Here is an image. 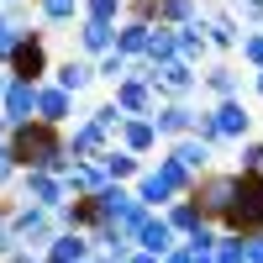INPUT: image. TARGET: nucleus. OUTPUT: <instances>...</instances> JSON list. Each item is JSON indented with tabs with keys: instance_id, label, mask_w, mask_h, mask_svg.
<instances>
[{
	"instance_id": "1",
	"label": "nucleus",
	"mask_w": 263,
	"mask_h": 263,
	"mask_svg": "<svg viewBox=\"0 0 263 263\" xmlns=\"http://www.w3.org/2000/svg\"><path fill=\"white\" fill-rule=\"evenodd\" d=\"M6 153L16 168H53L63 174L74 158H69V142H63V126H48V121H16L6 126Z\"/></svg>"
},
{
	"instance_id": "2",
	"label": "nucleus",
	"mask_w": 263,
	"mask_h": 263,
	"mask_svg": "<svg viewBox=\"0 0 263 263\" xmlns=\"http://www.w3.org/2000/svg\"><path fill=\"white\" fill-rule=\"evenodd\" d=\"M221 232H263V168H237V190H232V205L221 211Z\"/></svg>"
},
{
	"instance_id": "3",
	"label": "nucleus",
	"mask_w": 263,
	"mask_h": 263,
	"mask_svg": "<svg viewBox=\"0 0 263 263\" xmlns=\"http://www.w3.org/2000/svg\"><path fill=\"white\" fill-rule=\"evenodd\" d=\"M11 216V227H16V248H27V253H42L48 248V237L58 232V216L48 205H32V200H21V205H6Z\"/></svg>"
},
{
	"instance_id": "4",
	"label": "nucleus",
	"mask_w": 263,
	"mask_h": 263,
	"mask_svg": "<svg viewBox=\"0 0 263 263\" xmlns=\"http://www.w3.org/2000/svg\"><path fill=\"white\" fill-rule=\"evenodd\" d=\"M11 79H27V84H42L53 69V58H48V32H32V27H21L16 37V53H11Z\"/></svg>"
},
{
	"instance_id": "5",
	"label": "nucleus",
	"mask_w": 263,
	"mask_h": 263,
	"mask_svg": "<svg viewBox=\"0 0 263 263\" xmlns=\"http://www.w3.org/2000/svg\"><path fill=\"white\" fill-rule=\"evenodd\" d=\"M147 84H153L158 100H190L195 90H200V74H195V63H184L179 53H174V58H163V63L147 69Z\"/></svg>"
},
{
	"instance_id": "6",
	"label": "nucleus",
	"mask_w": 263,
	"mask_h": 263,
	"mask_svg": "<svg viewBox=\"0 0 263 263\" xmlns=\"http://www.w3.org/2000/svg\"><path fill=\"white\" fill-rule=\"evenodd\" d=\"M232 190H237V168H227V174L205 168V174H195L190 200L200 205V216H205V221H221V211L232 205Z\"/></svg>"
},
{
	"instance_id": "7",
	"label": "nucleus",
	"mask_w": 263,
	"mask_h": 263,
	"mask_svg": "<svg viewBox=\"0 0 263 263\" xmlns=\"http://www.w3.org/2000/svg\"><path fill=\"white\" fill-rule=\"evenodd\" d=\"M16 179H21V200H32V205L58 211L63 200H69V190H63V179H58L53 168H21Z\"/></svg>"
},
{
	"instance_id": "8",
	"label": "nucleus",
	"mask_w": 263,
	"mask_h": 263,
	"mask_svg": "<svg viewBox=\"0 0 263 263\" xmlns=\"http://www.w3.org/2000/svg\"><path fill=\"white\" fill-rule=\"evenodd\" d=\"M95 242H90V232H69V227H58L48 237V248H42V258L48 263H90Z\"/></svg>"
},
{
	"instance_id": "9",
	"label": "nucleus",
	"mask_w": 263,
	"mask_h": 263,
	"mask_svg": "<svg viewBox=\"0 0 263 263\" xmlns=\"http://www.w3.org/2000/svg\"><path fill=\"white\" fill-rule=\"evenodd\" d=\"M0 116H6V126L32 121V116H37V84L11 79V84H6V95H0Z\"/></svg>"
},
{
	"instance_id": "10",
	"label": "nucleus",
	"mask_w": 263,
	"mask_h": 263,
	"mask_svg": "<svg viewBox=\"0 0 263 263\" xmlns=\"http://www.w3.org/2000/svg\"><path fill=\"white\" fill-rule=\"evenodd\" d=\"M216 132H221V142H237V137H248L253 132V116H248V105L242 95H227V100H216Z\"/></svg>"
},
{
	"instance_id": "11",
	"label": "nucleus",
	"mask_w": 263,
	"mask_h": 263,
	"mask_svg": "<svg viewBox=\"0 0 263 263\" xmlns=\"http://www.w3.org/2000/svg\"><path fill=\"white\" fill-rule=\"evenodd\" d=\"M69 116H74V95L42 79V84H37V121H48V126H69Z\"/></svg>"
},
{
	"instance_id": "12",
	"label": "nucleus",
	"mask_w": 263,
	"mask_h": 263,
	"mask_svg": "<svg viewBox=\"0 0 263 263\" xmlns=\"http://www.w3.org/2000/svg\"><path fill=\"white\" fill-rule=\"evenodd\" d=\"M132 242H137L142 253H153V258H163V253H168L174 242H179V232H174V227L163 221L158 211H147V216H142V227H137V237H132Z\"/></svg>"
},
{
	"instance_id": "13",
	"label": "nucleus",
	"mask_w": 263,
	"mask_h": 263,
	"mask_svg": "<svg viewBox=\"0 0 263 263\" xmlns=\"http://www.w3.org/2000/svg\"><path fill=\"white\" fill-rule=\"evenodd\" d=\"M63 142H69V158H100L111 147V132L84 116V121H74V137H63Z\"/></svg>"
},
{
	"instance_id": "14",
	"label": "nucleus",
	"mask_w": 263,
	"mask_h": 263,
	"mask_svg": "<svg viewBox=\"0 0 263 263\" xmlns=\"http://www.w3.org/2000/svg\"><path fill=\"white\" fill-rule=\"evenodd\" d=\"M53 216H58V227H69V232H95L105 221L100 205H95V195H74V200H63Z\"/></svg>"
},
{
	"instance_id": "15",
	"label": "nucleus",
	"mask_w": 263,
	"mask_h": 263,
	"mask_svg": "<svg viewBox=\"0 0 263 263\" xmlns=\"http://www.w3.org/2000/svg\"><path fill=\"white\" fill-rule=\"evenodd\" d=\"M147 121L158 126V137H163V142H174V137H184V132H190L195 111H190L184 100H158V105H153V116H147Z\"/></svg>"
},
{
	"instance_id": "16",
	"label": "nucleus",
	"mask_w": 263,
	"mask_h": 263,
	"mask_svg": "<svg viewBox=\"0 0 263 263\" xmlns=\"http://www.w3.org/2000/svg\"><path fill=\"white\" fill-rule=\"evenodd\" d=\"M116 105H121V111L126 116H153V105H158V95H153V84L147 79H116V95H111Z\"/></svg>"
},
{
	"instance_id": "17",
	"label": "nucleus",
	"mask_w": 263,
	"mask_h": 263,
	"mask_svg": "<svg viewBox=\"0 0 263 263\" xmlns=\"http://www.w3.org/2000/svg\"><path fill=\"white\" fill-rule=\"evenodd\" d=\"M174 48H179V58H184V63H200V58L211 53V42H205V11L174 27Z\"/></svg>"
},
{
	"instance_id": "18",
	"label": "nucleus",
	"mask_w": 263,
	"mask_h": 263,
	"mask_svg": "<svg viewBox=\"0 0 263 263\" xmlns=\"http://www.w3.org/2000/svg\"><path fill=\"white\" fill-rule=\"evenodd\" d=\"M116 147H126V153H137V158H142V153L158 147V126H153L147 116H126V121L116 126Z\"/></svg>"
},
{
	"instance_id": "19",
	"label": "nucleus",
	"mask_w": 263,
	"mask_h": 263,
	"mask_svg": "<svg viewBox=\"0 0 263 263\" xmlns=\"http://www.w3.org/2000/svg\"><path fill=\"white\" fill-rule=\"evenodd\" d=\"M168 158H179L190 174H205V168H211V158H216V147H211V142H200L195 132H184V137H174V142H168Z\"/></svg>"
},
{
	"instance_id": "20",
	"label": "nucleus",
	"mask_w": 263,
	"mask_h": 263,
	"mask_svg": "<svg viewBox=\"0 0 263 263\" xmlns=\"http://www.w3.org/2000/svg\"><path fill=\"white\" fill-rule=\"evenodd\" d=\"M48 74H53V84H58V90L84 95V90L95 84V63H90V58H63L58 69H48Z\"/></svg>"
},
{
	"instance_id": "21",
	"label": "nucleus",
	"mask_w": 263,
	"mask_h": 263,
	"mask_svg": "<svg viewBox=\"0 0 263 263\" xmlns=\"http://www.w3.org/2000/svg\"><path fill=\"white\" fill-rule=\"evenodd\" d=\"M79 48L90 53V58L111 53V48H116V27H111V21H90V16H79Z\"/></svg>"
},
{
	"instance_id": "22",
	"label": "nucleus",
	"mask_w": 263,
	"mask_h": 263,
	"mask_svg": "<svg viewBox=\"0 0 263 263\" xmlns=\"http://www.w3.org/2000/svg\"><path fill=\"white\" fill-rule=\"evenodd\" d=\"M205 42L211 48H237V42H242V21L232 11H211L205 16Z\"/></svg>"
},
{
	"instance_id": "23",
	"label": "nucleus",
	"mask_w": 263,
	"mask_h": 263,
	"mask_svg": "<svg viewBox=\"0 0 263 263\" xmlns=\"http://www.w3.org/2000/svg\"><path fill=\"white\" fill-rule=\"evenodd\" d=\"M95 163L105 168V179H121V184H126V179H137V168H142V158H137V153H126V147H116V142L105 147Z\"/></svg>"
},
{
	"instance_id": "24",
	"label": "nucleus",
	"mask_w": 263,
	"mask_h": 263,
	"mask_svg": "<svg viewBox=\"0 0 263 263\" xmlns=\"http://www.w3.org/2000/svg\"><path fill=\"white\" fill-rule=\"evenodd\" d=\"M147 27H153V21H132V16H121V21H116V53H121V58H142V48H147Z\"/></svg>"
},
{
	"instance_id": "25",
	"label": "nucleus",
	"mask_w": 263,
	"mask_h": 263,
	"mask_svg": "<svg viewBox=\"0 0 263 263\" xmlns=\"http://www.w3.org/2000/svg\"><path fill=\"white\" fill-rule=\"evenodd\" d=\"M132 195H137L147 211H158V205H168V200H174V195H168V184H163L153 168H137V184H132Z\"/></svg>"
},
{
	"instance_id": "26",
	"label": "nucleus",
	"mask_w": 263,
	"mask_h": 263,
	"mask_svg": "<svg viewBox=\"0 0 263 263\" xmlns=\"http://www.w3.org/2000/svg\"><path fill=\"white\" fill-rule=\"evenodd\" d=\"M153 174H158V179L168 184V195H174V200H179V195H190V184H195V174H190L179 158H168V153H163L158 163H153Z\"/></svg>"
},
{
	"instance_id": "27",
	"label": "nucleus",
	"mask_w": 263,
	"mask_h": 263,
	"mask_svg": "<svg viewBox=\"0 0 263 263\" xmlns=\"http://www.w3.org/2000/svg\"><path fill=\"white\" fill-rule=\"evenodd\" d=\"M163 221H168L174 232H179V237H184L190 227H200V221H205V216H200V205H195V200H190V195H179V200H168V205H163Z\"/></svg>"
},
{
	"instance_id": "28",
	"label": "nucleus",
	"mask_w": 263,
	"mask_h": 263,
	"mask_svg": "<svg viewBox=\"0 0 263 263\" xmlns=\"http://www.w3.org/2000/svg\"><path fill=\"white\" fill-rule=\"evenodd\" d=\"M174 53H179V48H174V27H168V21H153L142 58H147V63H163V58H174Z\"/></svg>"
},
{
	"instance_id": "29",
	"label": "nucleus",
	"mask_w": 263,
	"mask_h": 263,
	"mask_svg": "<svg viewBox=\"0 0 263 263\" xmlns=\"http://www.w3.org/2000/svg\"><path fill=\"white\" fill-rule=\"evenodd\" d=\"M200 84L216 95V100H227V95H242V79H237V69H227V63H216V69L200 74Z\"/></svg>"
},
{
	"instance_id": "30",
	"label": "nucleus",
	"mask_w": 263,
	"mask_h": 263,
	"mask_svg": "<svg viewBox=\"0 0 263 263\" xmlns=\"http://www.w3.org/2000/svg\"><path fill=\"white\" fill-rule=\"evenodd\" d=\"M216 232H221V227H216V221H200V227H190V232L179 237V248H184L190 258H205V253L216 248Z\"/></svg>"
},
{
	"instance_id": "31",
	"label": "nucleus",
	"mask_w": 263,
	"mask_h": 263,
	"mask_svg": "<svg viewBox=\"0 0 263 263\" xmlns=\"http://www.w3.org/2000/svg\"><path fill=\"white\" fill-rule=\"evenodd\" d=\"M37 16H42V27H63V21L79 16V0H37Z\"/></svg>"
},
{
	"instance_id": "32",
	"label": "nucleus",
	"mask_w": 263,
	"mask_h": 263,
	"mask_svg": "<svg viewBox=\"0 0 263 263\" xmlns=\"http://www.w3.org/2000/svg\"><path fill=\"white\" fill-rule=\"evenodd\" d=\"M79 16H90V21H116L126 16V0H79Z\"/></svg>"
},
{
	"instance_id": "33",
	"label": "nucleus",
	"mask_w": 263,
	"mask_h": 263,
	"mask_svg": "<svg viewBox=\"0 0 263 263\" xmlns=\"http://www.w3.org/2000/svg\"><path fill=\"white\" fill-rule=\"evenodd\" d=\"M211 258H216V263H248V253H242V237H237V232H216V248H211Z\"/></svg>"
},
{
	"instance_id": "34",
	"label": "nucleus",
	"mask_w": 263,
	"mask_h": 263,
	"mask_svg": "<svg viewBox=\"0 0 263 263\" xmlns=\"http://www.w3.org/2000/svg\"><path fill=\"white\" fill-rule=\"evenodd\" d=\"M190 16H200V0H158V21H168V27H179Z\"/></svg>"
},
{
	"instance_id": "35",
	"label": "nucleus",
	"mask_w": 263,
	"mask_h": 263,
	"mask_svg": "<svg viewBox=\"0 0 263 263\" xmlns=\"http://www.w3.org/2000/svg\"><path fill=\"white\" fill-rule=\"evenodd\" d=\"M126 63H132V58H121L116 48H111V53H100V63H95V79H111V84H116V79H126Z\"/></svg>"
},
{
	"instance_id": "36",
	"label": "nucleus",
	"mask_w": 263,
	"mask_h": 263,
	"mask_svg": "<svg viewBox=\"0 0 263 263\" xmlns=\"http://www.w3.org/2000/svg\"><path fill=\"white\" fill-rule=\"evenodd\" d=\"M90 121H100L105 132H111V142H116V126L126 121V111H121V105H116V100H105V105H95V111H90Z\"/></svg>"
},
{
	"instance_id": "37",
	"label": "nucleus",
	"mask_w": 263,
	"mask_h": 263,
	"mask_svg": "<svg viewBox=\"0 0 263 263\" xmlns=\"http://www.w3.org/2000/svg\"><path fill=\"white\" fill-rule=\"evenodd\" d=\"M237 168H263V142L258 137H237Z\"/></svg>"
},
{
	"instance_id": "38",
	"label": "nucleus",
	"mask_w": 263,
	"mask_h": 263,
	"mask_svg": "<svg viewBox=\"0 0 263 263\" xmlns=\"http://www.w3.org/2000/svg\"><path fill=\"white\" fill-rule=\"evenodd\" d=\"M190 132H195V137H200V142H211V147H221V132H216V116H211V111H195Z\"/></svg>"
},
{
	"instance_id": "39",
	"label": "nucleus",
	"mask_w": 263,
	"mask_h": 263,
	"mask_svg": "<svg viewBox=\"0 0 263 263\" xmlns=\"http://www.w3.org/2000/svg\"><path fill=\"white\" fill-rule=\"evenodd\" d=\"M237 48H242V63H248V69H263V32H242Z\"/></svg>"
},
{
	"instance_id": "40",
	"label": "nucleus",
	"mask_w": 263,
	"mask_h": 263,
	"mask_svg": "<svg viewBox=\"0 0 263 263\" xmlns=\"http://www.w3.org/2000/svg\"><path fill=\"white\" fill-rule=\"evenodd\" d=\"M126 16L132 21H158V0H126Z\"/></svg>"
},
{
	"instance_id": "41",
	"label": "nucleus",
	"mask_w": 263,
	"mask_h": 263,
	"mask_svg": "<svg viewBox=\"0 0 263 263\" xmlns=\"http://www.w3.org/2000/svg\"><path fill=\"white\" fill-rule=\"evenodd\" d=\"M16 163H11V153H6V142H0V190H6V184H16Z\"/></svg>"
},
{
	"instance_id": "42",
	"label": "nucleus",
	"mask_w": 263,
	"mask_h": 263,
	"mask_svg": "<svg viewBox=\"0 0 263 263\" xmlns=\"http://www.w3.org/2000/svg\"><path fill=\"white\" fill-rule=\"evenodd\" d=\"M242 253H248V263H263V232H248L242 237Z\"/></svg>"
},
{
	"instance_id": "43",
	"label": "nucleus",
	"mask_w": 263,
	"mask_h": 263,
	"mask_svg": "<svg viewBox=\"0 0 263 263\" xmlns=\"http://www.w3.org/2000/svg\"><path fill=\"white\" fill-rule=\"evenodd\" d=\"M16 37H21V27H6V32H0V63H11V53H16Z\"/></svg>"
},
{
	"instance_id": "44",
	"label": "nucleus",
	"mask_w": 263,
	"mask_h": 263,
	"mask_svg": "<svg viewBox=\"0 0 263 263\" xmlns=\"http://www.w3.org/2000/svg\"><path fill=\"white\" fill-rule=\"evenodd\" d=\"M232 6H237L242 21H263V0H232Z\"/></svg>"
},
{
	"instance_id": "45",
	"label": "nucleus",
	"mask_w": 263,
	"mask_h": 263,
	"mask_svg": "<svg viewBox=\"0 0 263 263\" xmlns=\"http://www.w3.org/2000/svg\"><path fill=\"white\" fill-rule=\"evenodd\" d=\"M0 263H48V258H42V253H27V248H16L11 258H0Z\"/></svg>"
},
{
	"instance_id": "46",
	"label": "nucleus",
	"mask_w": 263,
	"mask_h": 263,
	"mask_svg": "<svg viewBox=\"0 0 263 263\" xmlns=\"http://www.w3.org/2000/svg\"><path fill=\"white\" fill-rule=\"evenodd\" d=\"M158 263H195V258H190V253H184V248H179V242H174V248H168V253H163V258H158Z\"/></svg>"
},
{
	"instance_id": "47",
	"label": "nucleus",
	"mask_w": 263,
	"mask_h": 263,
	"mask_svg": "<svg viewBox=\"0 0 263 263\" xmlns=\"http://www.w3.org/2000/svg\"><path fill=\"white\" fill-rule=\"evenodd\" d=\"M121 263H158V258H153V253H142V248H132V253H126Z\"/></svg>"
},
{
	"instance_id": "48",
	"label": "nucleus",
	"mask_w": 263,
	"mask_h": 263,
	"mask_svg": "<svg viewBox=\"0 0 263 263\" xmlns=\"http://www.w3.org/2000/svg\"><path fill=\"white\" fill-rule=\"evenodd\" d=\"M90 263H121V258H111V253H90Z\"/></svg>"
},
{
	"instance_id": "49",
	"label": "nucleus",
	"mask_w": 263,
	"mask_h": 263,
	"mask_svg": "<svg viewBox=\"0 0 263 263\" xmlns=\"http://www.w3.org/2000/svg\"><path fill=\"white\" fill-rule=\"evenodd\" d=\"M253 90H258V95H263V69H253Z\"/></svg>"
},
{
	"instance_id": "50",
	"label": "nucleus",
	"mask_w": 263,
	"mask_h": 263,
	"mask_svg": "<svg viewBox=\"0 0 263 263\" xmlns=\"http://www.w3.org/2000/svg\"><path fill=\"white\" fill-rule=\"evenodd\" d=\"M6 27H11V16H6V6H0V32H6Z\"/></svg>"
},
{
	"instance_id": "51",
	"label": "nucleus",
	"mask_w": 263,
	"mask_h": 263,
	"mask_svg": "<svg viewBox=\"0 0 263 263\" xmlns=\"http://www.w3.org/2000/svg\"><path fill=\"white\" fill-rule=\"evenodd\" d=\"M6 84H11V69H6V74H0V95H6Z\"/></svg>"
},
{
	"instance_id": "52",
	"label": "nucleus",
	"mask_w": 263,
	"mask_h": 263,
	"mask_svg": "<svg viewBox=\"0 0 263 263\" xmlns=\"http://www.w3.org/2000/svg\"><path fill=\"white\" fill-rule=\"evenodd\" d=\"M0 142H6V116H0Z\"/></svg>"
},
{
	"instance_id": "53",
	"label": "nucleus",
	"mask_w": 263,
	"mask_h": 263,
	"mask_svg": "<svg viewBox=\"0 0 263 263\" xmlns=\"http://www.w3.org/2000/svg\"><path fill=\"white\" fill-rule=\"evenodd\" d=\"M195 263H216V258H211V253H205V258H195Z\"/></svg>"
},
{
	"instance_id": "54",
	"label": "nucleus",
	"mask_w": 263,
	"mask_h": 263,
	"mask_svg": "<svg viewBox=\"0 0 263 263\" xmlns=\"http://www.w3.org/2000/svg\"><path fill=\"white\" fill-rule=\"evenodd\" d=\"M0 6H21V0H0Z\"/></svg>"
}]
</instances>
